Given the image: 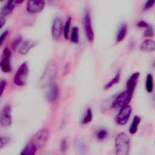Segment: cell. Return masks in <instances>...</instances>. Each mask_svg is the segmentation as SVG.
<instances>
[{
	"mask_svg": "<svg viewBox=\"0 0 155 155\" xmlns=\"http://www.w3.org/2000/svg\"><path fill=\"white\" fill-rule=\"evenodd\" d=\"M130 149V140L129 136L125 133H118L114 140V150L116 155H129Z\"/></svg>",
	"mask_w": 155,
	"mask_h": 155,
	"instance_id": "1",
	"label": "cell"
},
{
	"mask_svg": "<svg viewBox=\"0 0 155 155\" xmlns=\"http://www.w3.org/2000/svg\"><path fill=\"white\" fill-rule=\"evenodd\" d=\"M57 67L55 63L53 62H50L47 65L42 76L41 78V83L45 85H50L52 83L56 74Z\"/></svg>",
	"mask_w": 155,
	"mask_h": 155,
	"instance_id": "2",
	"label": "cell"
},
{
	"mask_svg": "<svg viewBox=\"0 0 155 155\" xmlns=\"http://www.w3.org/2000/svg\"><path fill=\"white\" fill-rule=\"evenodd\" d=\"M28 75V67L26 62H24L18 67L13 78L14 83L19 87L25 85Z\"/></svg>",
	"mask_w": 155,
	"mask_h": 155,
	"instance_id": "3",
	"label": "cell"
},
{
	"mask_svg": "<svg viewBox=\"0 0 155 155\" xmlns=\"http://www.w3.org/2000/svg\"><path fill=\"white\" fill-rule=\"evenodd\" d=\"M48 138V131L47 129L43 128L35 133L31 137L30 142L35 145L37 148H41L45 145Z\"/></svg>",
	"mask_w": 155,
	"mask_h": 155,
	"instance_id": "4",
	"label": "cell"
},
{
	"mask_svg": "<svg viewBox=\"0 0 155 155\" xmlns=\"http://www.w3.org/2000/svg\"><path fill=\"white\" fill-rule=\"evenodd\" d=\"M132 94L126 90L120 93L113 101L112 107L114 108H120L125 105H129L132 99Z\"/></svg>",
	"mask_w": 155,
	"mask_h": 155,
	"instance_id": "5",
	"label": "cell"
},
{
	"mask_svg": "<svg viewBox=\"0 0 155 155\" xmlns=\"http://www.w3.org/2000/svg\"><path fill=\"white\" fill-rule=\"evenodd\" d=\"M132 113V107L130 105L120 108L116 117V122L120 125H125L128 121Z\"/></svg>",
	"mask_w": 155,
	"mask_h": 155,
	"instance_id": "6",
	"label": "cell"
},
{
	"mask_svg": "<svg viewBox=\"0 0 155 155\" xmlns=\"http://www.w3.org/2000/svg\"><path fill=\"white\" fill-rule=\"evenodd\" d=\"M84 29L86 35V37L88 41L92 43L94 39V33L93 28L92 22H91V18L90 15V13L88 10H87L84 15Z\"/></svg>",
	"mask_w": 155,
	"mask_h": 155,
	"instance_id": "7",
	"label": "cell"
},
{
	"mask_svg": "<svg viewBox=\"0 0 155 155\" xmlns=\"http://www.w3.org/2000/svg\"><path fill=\"white\" fill-rule=\"evenodd\" d=\"M10 51L7 47H5L2 51L0 62L1 70L4 73H8L12 70L10 64Z\"/></svg>",
	"mask_w": 155,
	"mask_h": 155,
	"instance_id": "8",
	"label": "cell"
},
{
	"mask_svg": "<svg viewBox=\"0 0 155 155\" xmlns=\"http://www.w3.org/2000/svg\"><path fill=\"white\" fill-rule=\"evenodd\" d=\"M11 111L12 108L10 104H6L3 107L0 116V122L2 126L6 127L12 124V118Z\"/></svg>",
	"mask_w": 155,
	"mask_h": 155,
	"instance_id": "9",
	"label": "cell"
},
{
	"mask_svg": "<svg viewBox=\"0 0 155 155\" xmlns=\"http://www.w3.org/2000/svg\"><path fill=\"white\" fill-rule=\"evenodd\" d=\"M45 4V1L42 0H29L27 2L26 9L30 13H38L44 9Z\"/></svg>",
	"mask_w": 155,
	"mask_h": 155,
	"instance_id": "10",
	"label": "cell"
},
{
	"mask_svg": "<svg viewBox=\"0 0 155 155\" xmlns=\"http://www.w3.org/2000/svg\"><path fill=\"white\" fill-rule=\"evenodd\" d=\"M63 30V22L59 16L54 18L51 25V35L54 39H58Z\"/></svg>",
	"mask_w": 155,
	"mask_h": 155,
	"instance_id": "11",
	"label": "cell"
},
{
	"mask_svg": "<svg viewBox=\"0 0 155 155\" xmlns=\"http://www.w3.org/2000/svg\"><path fill=\"white\" fill-rule=\"evenodd\" d=\"M22 2H23V1H19V0L8 1L5 4V5L2 7V8L1 9V16L6 17V16L10 15L13 11L16 5L18 4L22 3Z\"/></svg>",
	"mask_w": 155,
	"mask_h": 155,
	"instance_id": "12",
	"label": "cell"
},
{
	"mask_svg": "<svg viewBox=\"0 0 155 155\" xmlns=\"http://www.w3.org/2000/svg\"><path fill=\"white\" fill-rule=\"evenodd\" d=\"M139 76H140L139 72H138V71L134 72L130 76V77L129 78V79H128V81L127 82L126 91H127L129 93H130L132 95H133V94L134 91V90L136 88V87L137 84V82H138Z\"/></svg>",
	"mask_w": 155,
	"mask_h": 155,
	"instance_id": "13",
	"label": "cell"
},
{
	"mask_svg": "<svg viewBox=\"0 0 155 155\" xmlns=\"http://www.w3.org/2000/svg\"><path fill=\"white\" fill-rule=\"evenodd\" d=\"M59 96V88L56 84H51L49 85L47 92V98L50 102L55 101Z\"/></svg>",
	"mask_w": 155,
	"mask_h": 155,
	"instance_id": "14",
	"label": "cell"
},
{
	"mask_svg": "<svg viewBox=\"0 0 155 155\" xmlns=\"http://www.w3.org/2000/svg\"><path fill=\"white\" fill-rule=\"evenodd\" d=\"M36 45V42L35 41L33 40H26L21 44L18 51L21 54H26Z\"/></svg>",
	"mask_w": 155,
	"mask_h": 155,
	"instance_id": "15",
	"label": "cell"
},
{
	"mask_svg": "<svg viewBox=\"0 0 155 155\" xmlns=\"http://www.w3.org/2000/svg\"><path fill=\"white\" fill-rule=\"evenodd\" d=\"M140 50L143 51L152 52L155 51V41L151 39H147L142 41L139 46Z\"/></svg>",
	"mask_w": 155,
	"mask_h": 155,
	"instance_id": "16",
	"label": "cell"
},
{
	"mask_svg": "<svg viewBox=\"0 0 155 155\" xmlns=\"http://www.w3.org/2000/svg\"><path fill=\"white\" fill-rule=\"evenodd\" d=\"M127 25L126 24H122L117 33V35H116V41L117 43H119L120 42H122L125 38L127 33Z\"/></svg>",
	"mask_w": 155,
	"mask_h": 155,
	"instance_id": "17",
	"label": "cell"
},
{
	"mask_svg": "<svg viewBox=\"0 0 155 155\" xmlns=\"http://www.w3.org/2000/svg\"><path fill=\"white\" fill-rule=\"evenodd\" d=\"M38 148L36 147L30 142L27 144L25 147L22 149L20 155H35Z\"/></svg>",
	"mask_w": 155,
	"mask_h": 155,
	"instance_id": "18",
	"label": "cell"
},
{
	"mask_svg": "<svg viewBox=\"0 0 155 155\" xmlns=\"http://www.w3.org/2000/svg\"><path fill=\"white\" fill-rule=\"evenodd\" d=\"M140 120L141 118L138 115H136L133 117L131 124L130 125V127L129 128V132L131 134H134L137 132L139 125L140 123Z\"/></svg>",
	"mask_w": 155,
	"mask_h": 155,
	"instance_id": "19",
	"label": "cell"
},
{
	"mask_svg": "<svg viewBox=\"0 0 155 155\" xmlns=\"http://www.w3.org/2000/svg\"><path fill=\"white\" fill-rule=\"evenodd\" d=\"M145 88L147 91L149 93H151L153 91V89H154L153 76L151 73H148L147 75L146 81H145Z\"/></svg>",
	"mask_w": 155,
	"mask_h": 155,
	"instance_id": "20",
	"label": "cell"
},
{
	"mask_svg": "<svg viewBox=\"0 0 155 155\" xmlns=\"http://www.w3.org/2000/svg\"><path fill=\"white\" fill-rule=\"evenodd\" d=\"M120 79V74L119 72H117L115 76L111 79L110 81H108L105 85H104V90H108L113 87L114 85L119 83Z\"/></svg>",
	"mask_w": 155,
	"mask_h": 155,
	"instance_id": "21",
	"label": "cell"
},
{
	"mask_svg": "<svg viewBox=\"0 0 155 155\" xmlns=\"http://www.w3.org/2000/svg\"><path fill=\"white\" fill-rule=\"evenodd\" d=\"M92 119H93V112L90 108H88L86 110L85 113L84 115V117L81 120V124L84 125L87 124L90 122H91Z\"/></svg>",
	"mask_w": 155,
	"mask_h": 155,
	"instance_id": "22",
	"label": "cell"
},
{
	"mask_svg": "<svg viewBox=\"0 0 155 155\" xmlns=\"http://www.w3.org/2000/svg\"><path fill=\"white\" fill-rule=\"evenodd\" d=\"M71 41L73 43H78L79 41V28L77 27H74L72 28L71 36Z\"/></svg>",
	"mask_w": 155,
	"mask_h": 155,
	"instance_id": "23",
	"label": "cell"
},
{
	"mask_svg": "<svg viewBox=\"0 0 155 155\" xmlns=\"http://www.w3.org/2000/svg\"><path fill=\"white\" fill-rule=\"evenodd\" d=\"M108 136V131L104 128L100 129L96 133V138L99 140H104Z\"/></svg>",
	"mask_w": 155,
	"mask_h": 155,
	"instance_id": "24",
	"label": "cell"
},
{
	"mask_svg": "<svg viewBox=\"0 0 155 155\" xmlns=\"http://www.w3.org/2000/svg\"><path fill=\"white\" fill-rule=\"evenodd\" d=\"M71 18L68 17L65 22V25H64V38L67 39L68 38V34H69V31H70V25H71Z\"/></svg>",
	"mask_w": 155,
	"mask_h": 155,
	"instance_id": "25",
	"label": "cell"
},
{
	"mask_svg": "<svg viewBox=\"0 0 155 155\" xmlns=\"http://www.w3.org/2000/svg\"><path fill=\"white\" fill-rule=\"evenodd\" d=\"M143 36L146 38H152L154 36V30L151 25L145 29L143 33Z\"/></svg>",
	"mask_w": 155,
	"mask_h": 155,
	"instance_id": "26",
	"label": "cell"
},
{
	"mask_svg": "<svg viewBox=\"0 0 155 155\" xmlns=\"http://www.w3.org/2000/svg\"><path fill=\"white\" fill-rule=\"evenodd\" d=\"M154 4H155V0H149V1H146L143 7V10L146 11V10H149L154 5Z\"/></svg>",
	"mask_w": 155,
	"mask_h": 155,
	"instance_id": "27",
	"label": "cell"
},
{
	"mask_svg": "<svg viewBox=\"0 0 155 155\" xmlns=\"http://www.w3.org/2000/svg\"><path fill=\"white\" fill-rule=\"evenodd\" d=\"M10 139L7 137H4L2 136L0 137V148L2 149L4 146H5L9 142Z\"/></svg>",
	"mask_w": 155,
	"mask_h": 155,
	"instance_id": "28",
	"label": "cell"
},
{
	"mask_svg": "<svg viewBox=\"0 0 155 155\" xmlns=\"http://www.w3.org/2000/svg\"><path fill=\"white\" fill-rule=\"evenodd\" d=\"M21 41H22V38L21 36L16 37L12 42V48L13 49H15L16 47H18L21 44Z\"/></svg>",
	"mask_w": 155,
	"mask_h": 155,
	"instance_id": "29",
	"label": "cell"
},
{
	"mask_svg": "<svg viewBox=\"0 0 155 155\" xmlns=\"http://www.w3.org/2000/svg\"><path fill=\"white\" fill-rule=\"evenodd\" d=\"M137 26L140 27V28H148V27L150 26V25L146 21H143V20H140V21H139L137 23Z\"/></svg>",
	"mask_w": 155,
	"mask_h": 155,
	"instance_id": "30",
	"label": "cell"
},
{
	"mask_svg": "<svg viewBox=\"0 0 155 155\" xmlns=\"http://www.w3.org/2000/svg\"><path fill=\"white\" fill-rule=\"evenodd\" d=\"M6 84H7V82L5 80H1V84H0V96L2 95V93L6 87Z\"/></svg>",
	"mask_w": 155,
	"mask_h": 155,
	"instance_id": "31",
	"label": "cell"
},
{
	"mask_svg": "<svg viewBox=\"0 0 155 155\" xmlns=\"http://www.w3.org/2000/svg\"><path fill=\"white\" fill-rule=\"evenodd\" d=\"M67 147V141L65 140H62V142H61V151L62 152H64L66 150Z\"/></svg>",
	"mask_w": 155,
	"mask_h": 155,
	"instance_id": "32",
	"label": "cell"
},
{
	"mask_svg": "<svg viewBox=\"0 0 155 155\" xmlns=\"http://www.w3.org/2000/svg\"><path fill=\"white\" fill-rule=\"evenodd\" d=\"M7 34H8V31H7V30L4 31L1 34V38H0V40H1V41H0V44H1V45L2 44V42H3L4 40L5 39V38H6V36H7Z\"/></svg>",
	"mask_w": 155,
	"mask_h": 155,
	"instance_id": "33",
	"label": "cell"
},
{
	"mask_svg": "<svg viewBox=\"0 0 155 155\" xmlns=\"http://www.w3.org/2000/svg\"><path fill=\"white\" fill-rule=\"evenodd\" d=\"M5 17H3V16H1L0 18V28H2V27L4 25L5 23Z\"/></svg>",
	"mask_w": 155,
	"mask_h": 155,
	"instance_id": "34",
	"label": "cell"
}]
</instances>
